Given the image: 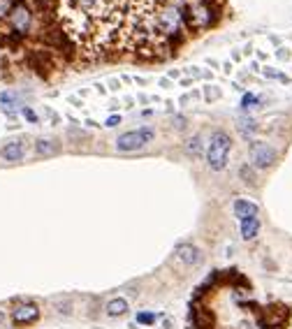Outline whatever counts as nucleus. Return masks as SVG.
Listing matches in <instances>:
<instances>
[{
  "mask_svg": "<svg viewBox=\"0 0 292 329\" xmlns=\"http://www.w3.org/2000/svg\"><path fill=\"white\" fill-rule=\"evenodd\" d=\"M39 306L35 302H21L17 306L12 308L10 318H12V324H17V327H28V324H33L39 320Z\"/></svg>",
  "mask_w": 292,
  "mask_h": 329,
  "instance_id": "obj_4",
  "label": "nucleus"
},
{
  "mask_svg": "<svg viewBox=\"0 0 292 329\" xmlns=\"http://www.w3.org/2000/svg\"><path fill=\"white\" fill-rule=\"evenodd\" d=\"M54 311L63 318H70L72 313H74V302H72V297H56L54 302Z\"/></svg>",
  "mask_w": 292,
  "mask_h": 329,
  "instance_id": "obj_13",
  "label": "nucleus"
},
{
  "mask_svg": "<svg viewBox=\"0 0 292 329\" xmlns=\"http://www.w3.org/2000/svg\"><path fill=\"white\" fill-rule=\"evenodd\" d=\"M195 318H197V322L202 329H211V324H214V315L209 313V308H199V311H195Z\"/></svg>",
  "mask_w": 292,
  "mask_h": 329,
  "instance_id": "obj_15",
  "label": "nucleus"
},
{
  "mask_svg": "<svg viewBox=\"0 0 292 329\" xmlns=\"http://www.w3.org/2000/svg\"><path fill=\"white\" fill-rule=\"evenodd\" d=\"M221 98V88L218 86H204V100H206V102H216V100Z\"/></svg>",
  "mask_w": 292,
  "mask_h": 329,
  "instance_id": "obj_17",
  "label": "nucleus"
},
{
  "mask_svg": "<svg viewBox=\"0 0 292 329\" xmlns=\"http://www.w3.org/2000/svg\"><path fill=\"white\" fill-rule=\"evenodd\" d=\"M179 262H183L186 267H197V264L204 262V255L195 243H179L177 251H174Z\"/></svg>",
  "mask_w": 292,
  "mask_h": 329,
  "instance_id": "obj_7",
  "label": "nucleus"
},
{
  "mask_svg": "<svg viewBox=\"0 0 292 329\" xmlns=\"http://www.w3.org/2000/svg\"><path fill=\"white\" fill-rule=\"evenodd\" d=\"M248 158H251V167L253 170H269L271 164L276 162V151L267 142H251Z\"/></svg>",
  "mask_w": 292,
  "mask_h": 329,
  "instance_id": "obj_3",
  "label": "nucleus"
},
{
  "mask_svg": "<svg viewBox=\"0 0 292 329\" xmlns=\"http://www.w3.org/2000/svg\"><path fill=\"white\" fill-rule=\"evenodd\" d=\"M260 324L265 329H283L287 324V308L283 306H267L260 313Z\"/></svg>",
  "mask_w": 292,
  "mask_h": 329,
  "instance_id": "obj_5",
  "label": "nucleus"
},
{
  "mask_svg": "<svg viewBox=\"0 0 292 329\" xmlns=\"http://www.w3.org/2000/svg\"><path fill=\"white\" fill-rule=\"evenodd\" d=\"M186 153L190 155V158H202V153H204V139H202V135H193V137L188 139L186 142Z\"/></svg>",
  "mask_w": 292,
  "mask_h": 329,
  "instance_id": "obj_14",
  "label": "nucleus"
},
{
  "mask_svg": "<svg viewBox=\"0 0 292 329\" xmlns=\"http://www.w3.org/2000/svg\"><path fill=\"white\" fill-rule=\"evenodd\" d=\"M21 111H23V116H26V118H28L30 123H37V114H35V111L30 109V107H23Z\"/></svg>",
  "mask_w": 292,
  "mask_h": 329,
  "instance_id": "obj_23",
  "label": "nucleus"
},
{
  "mask_svg": "<svg viewBox=\"0 0 292 329\" xmlns=\"http://www.w3.org/2000/svg\"><path fill=\"white\" fill-rule=\"evenodd\" d=\"M160 86H162V88H170V79H160Z\"/></svg>",
  "mask_w": 292,
  "mask_h": 329,
  "instance_id": "obj_28",
  "label": "nucleus"
},
{
  "mask_svg": "<svg viewBox=\"0 0 292 329\" xmlns=\"http://www.w3.org/2000/svg\"><path fill=\"white\" fill-rule=\"evenodd\" d=\"M186 118H183V116H177V118H174V128H179V130H181V128H186Z\"/></svg>",
  "mask_w": 292,
  "mask_h": 329,
  "instance_id": "obj_25",
  "label": "nucleus"
},
{
  "mask_svg": "<svg viewBox=\"0 0 292 329\" xmlns=\"http://www.w3.org/2000/svg\"><path fill=\"white\" fill-rule=\"evenodd\" d=\"M239 174L243 176V181H246L248 186H253V183H255V174H253V167H248V164H243L241 170H239Z\"/></svg>",
  "mask_w": 292,
  "mask_h": 329,
  "instance_id": "obj_20",
  "label": "nucleus"
},
{
  "mask_svg": "<svg viewBox=\"0 0 292 329\" xmlns=\"http://www.w3.org/2000/svg\"><path fill=\"white\" fill-rule=\"evenodd\" d=\"M160 329H172V320H170V318H165L162 322H160Z\"/></svg>",
  "mask_w": 292,
  "mask_h": 329,
  "instance_id": "obj_26",
  "label": "nucleus"
},
{
  "mask_svg": "<svg viewBox=\"0 0 292 329\" xmlns=\"http://www.w3.org/2000/svg\"><path fill=\"white\" fill-rule=\"evenodd\" d=\"M278 58H287V49H281V51H278Z\"/></svg>",
  "mask_w": 292,
  "mask_h": 329,
  "instance_id": "obj_30",
  "label": "nucleus"
},
{
  "mask_svg": "<svg viewBox=\"0 0 292 329\" xmlns=\"http://www.w3.org/2000/svg\"><path fill=\"white\" fill-rule=\"evenodd\" d=\"M5 320H7V313H5V311H0V324L5 322Z\"/></svg>",
  "mask_w": 292,
  "mask_h": 329,
  "instance_id": "obj_29",
  "label": "nucleus"
},
{
  "mask_svg": "<svg viewBox=\"0 0 292 329\" xmlns=\"http://www.w3.org/2000/svg\"><path fill=\"white\" fill-rule=\"evenodd\" d=\"M232 209H234V216H237L239 220L251 218V216H260V207L255 202H251V199H246V197H237L234 199V204H232Z\"/></svg>",
  "mask_w": 292,
  "mask_h": 329,
  "instance_id": "obj_10",
  "label": "nucleus"
},
{
  "mask_svg": "<svg viewBox=\"0 0 292 329\" xmlns=\"http://www.w3.org/2000/svg\"><path fill=\"white\" fill-rule=\"evenodd\" d=\"M137 322H139V324H153V322H155V313H151V311L137 313Z\"/></svg>",
  "mask_w": 292,
  "mask_h": 329,
  "instance_id": "obj_21",
  "label": "nucleus"
},
{
  "mask_svg": "<svg viewBox=\"0 0 292 329\" xmlns=\"http://www.w3.org/2000/svg\"><path fill=\"white\" fill-rule=\"evenodd\" d=\"M118 123H121V116H109V118L105 121V126L107 128H114V126H118Z\"/></svg>",
  "mask_w": 292,
  "mask_h": 329,
  "instance_id": "obj_24",
  "label": "nucleus"
},
{
  "mask_svg": "<svg viewBox=\"0 0 292 329\" xmlns=\"http://www.w3.org/2000/svg\"><path fill=\"white\" fill-rule=\"evenodd\" d=\"M12 7H14V3H12V0H0V19L7 17V14L12 12Z\"/></svg>",
  "mask_w": 292,
  "mask_h": 329,
  "instance_id": "obj_22",
  "label": "nucleus"
},
{
  "mask_svg": "<svg viewBox=\"0 0 292 329\" xmlns=\"http://www.w3.org/2000/svg\"><path fill=\"white\" fill-rule=\"evenodd\" d=\"M155 137L153 128H137V130H128L123 135L116 137V151L121 153H135L139 148H144L146 144H151Z\"/></svg>",
  "mask_w": 292,
  "mask_h": 329,
  "instance_id": "obj_2",
  "label": "nucleus"
},
{
  "mask_svg": "<svg viewBox=\"0 0 292 329\" xmlns=\"http://www.w3.org/2000/svg\"><path fill=\"white\" fill-rule=\"evenodd\" d=\"M109 86H111V91H118V81H116V79H111Z\"/></svg>",
  "mask_w": 292,
  "mask_h": 329,
  "instance_id": "obj_27",
  "label": "nucleus"
},
{
  "mask_svg": "<svg viewBox=\"0 0 292 329\" xmlns=\"http://www.w3.org/2000/svg\"><path fill=\"white\" fill-rule=\"evenodd\" d=\"M58 151H61V146H58V142H56L54 137L35 139V155H39V158H51V155H56Z\"/></svg>",
  "mask_w": 292,
  "mask_h": 329,
  "instance_id": "obj_11",
  "label": "nucleus"
},
{
  "mask_svg": "<svg viewBox=\"0 0 292 329\" xmlns=\"http://www.w3.org/2000/svg\"><path fill=\"white\" fill-rule=\"evenodd\" d=\"M10 21H12V28L23 35V33H28V28L33 23V14H30V10H28L23 3H17L10 12Z\"/></svg>",
  "mask_w": 292,
  "mask_h": 329,
  "instance_id": "obj_6",
  "label": "nucleus"
},
{
  "mask_svg": "<svg viewBox=\"0 0 292 329\" xmlns=\"http://www.w3.org/2000/svg\"><path fill=\"white\" fill-rule=\"evenodd\" d=\"M128 311H130V304L123 297H114L105 304V315H109V318H123Z\"/></svg>",
  "mask_w": 292,
  "mask_h": 329,
  "instance_id": "obj_12",
  "label": "nucleus"
},
{
  "mask_svg": "<svg viewBox=\"0 0 292 329\" xmlns=\"http://www.w3.org/2000/svg\"><path fill=\"white\" fill-rule=\"evenodd\" d=\"M232 151V139L225 130H216L211 135V142L206 146V164L214 172H221L227 167V158Z\"/></svg>",
  "mask_w": 292,
  "mask_h": 329,
  "instance_id": "obj_1",
  "label": "nucleus"
},
{
  "mask_svg": "<svg viewBox=\"0 0 292 329\" xmlns=\"http://www.w3.org/2000/svg\"><path fill=\"white\" fill-rule=\"evenodd\" d=\"M0 155H3V160H7V162H19V160H23V155H26V142H21V139L7 142L5 146H3V151H0Z\"/></svg>",
  "mask_w": 292,
  "mask_h": 329,
  "instance_id": "obj_9",
  "label": "nucleus"
},
{
  "mask_svg": "<svg viewBox=\"0 0 292 329\" xmlns=\"http://www.w3.org/2000/svg\"><path fill=\"white\" fill-rule=\"evenodd\" d=\"M239 128H241L243 135H253V132L258 130V123H255L253 118H241V121H239Z\"/></svg>",
  "mask_w": 292,
  "mask_h": 329,
  "instance_id": "obj_18",
  "label": "nucleus"
},
{
  "mask_svg": "<svg viewBox=\"0 0 292 329\" xmlns=\"http://www.w3.org/2000/svg\"><path fill=\"white\" fill-rule=\"evenodd\" d=\"M0 104H3L5 109H14V107H17V95L14 93H0Z\"/></svg>",
  "mask_w": 292,
  "mask_h": 329,
  "instance_id": "obj_19",
  "label": "nucleus"
},
{
  "mask_svg": "<svg viewBox=\"0 0 292 329\" xmlns=\"http://www.w3.org/2000/svg\"><path fill=\"white\" fill-rule=\"evenodd\" d=\"M258 104H260V98H258V95H253V93H246L241 98V109L243 111L253 109V107H258Z\"/></svg>",
  "mask_w": 292,
  "mask_h": 329,
  "instance_id": "obj_16",
  "label": "nucleus"
},
{
  "mask_svg": "<svg viewBox=\"0 0 292 329\" xmlns=\"http://www.w3.org/2000/svg\"><path fill=\"white\" fill-rule=\"evenodd\" d=\"M260 227H262V223H260L258 216H251V218L239 220V232H241L243 241H255L258 234H260Z\"/></svg>",
  "mask_w": 292,
  "mask_h": 329,
  "instance_id": "obj_8",
  "label": "nucleus"
}]
</instances>
